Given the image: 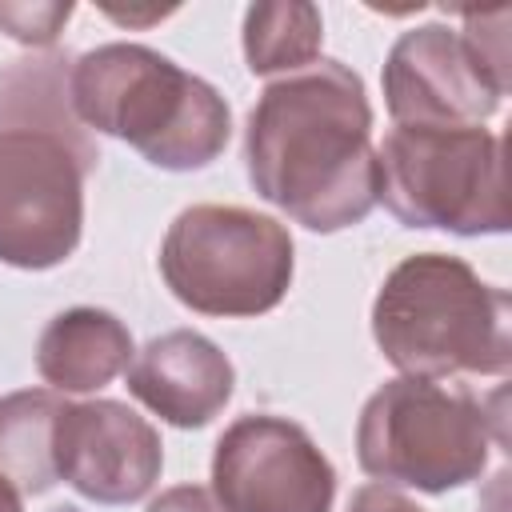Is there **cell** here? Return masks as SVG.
Returning a JSON list of instances; mask_svg holds the SVG:
<instances>
[{"label": "cell", "instance_id": "1", "mask_svg": "<svg viewBox=\"0 0 512 512\" xmlns=\"http://www.w3.org/2000/svg\"><path fill=\"white\" fill-rule=\"evenodd\" d=\"M244 168L260 200L308 232H344L376 208L372 104L340 60L272 80L244 124Z\"/></svg>", "mask_w": 512, "mask_h": 512}, {"label": "cell", "instance_id": "2", "mask_svg": "<svg viewBox=\"0 0 512 512\" xmlns=\"http://www.w3.org/2000/svg\"><path fill=\"white\" fill-rule=\"evenodd\" d=\"M68 104L84 132L124 140L164 172L208 168L232 136V108L208 80L132 40L76 56Z\"/></svg>", "mask_w": 512, "mask_h": 512}, {"label": "cell", "instance_id": "3", "mask_svg": "<svg viewBox=\"0 0 512 512\" xmlns=\"http://www.w3.org/2000/svg\"><path fill=\"white\" fill-rule=\"evenodd\" d=\"M372 340L400 376L504 380L512 368V300L460 256L412 252L372 300Z\"/></svg>", "mask_w": 512, "mask_h": 512}, {"label": "cell", "instance_id": "4", "mask_svg": "<svg viewBox=\"0 0 512 512\" xmlns=\"http://www.w3.org/2000/svg\"><path fill=\"white\" fill-rule=\"evenodd\" d=\"M504 392L480 400L460 384L396 376L380 384L356 420V464L388 488L444 496L484 476L504 448Z\"/></svg>", "mask_w": 512, "mask_h": 512}, {"label": "cell", "instance_id": "5", "mask_svg": "<svg viewBox=\"0 0 512 512\" xmlns=\"http://www.w3.org/2000/svg\"><path fill=\"white\" fill-rule=\"evenodd\" d=\"M96 160L72 108L28 100L0 112V264L48 272L76 252Z\"/></svg>", "mask_w": 512, "mask_h": 512}, {"label": "cell", "instance_id": "6", "mask_svg": "<svg viewBox=\"0 0 512 512\" xmlns=\"http://www.w3.org/2000/svg\"><path fill=\"white\" fill-rule=\"evenodd\" d=\"M376 204H384L404 228L504 236L512 228L504 140L484 124H392L376 148Z\"/></svg>", "mask_w": 512, "mask_h": 512}, {"label": "cell", "instance_id": "7", "mask_svg": "<svg viewBox=\"0 0 512 512\" xmlns=\"http://www.w3.org/2000/svg\"><path fill=\"white\" fill-rule=\"evenodd\" d=\"M160 276L168 292L200 312L248 320L272 312L296 276L292 232L244 204H192L160 240Z\"/></svg>", "mask_w": 512, "mask_h": 512}, {"label": "cell", "instance_id": "8", "mask_svg": "<svg viewBox=\"0 0 512 512\" xmlns=\"http://www.w3.org/2000/svg\"><path fill=\"white\" fill-rule=\"evenodd\" d=\"M460 20L408 28L388 48L380 84L392 124L468 128L508 96V8H464Z\"/></svg>", "mask_w": 512, "mask_h": 512}, {"label": "cell", "instance_id": "9", "mask_svg": "<svg viewBox=\"0 0 512 512\" xmlns=\"http://www.w3.org/2000/svg\"><path fill=\"white\" fill-rule=\"evenodd\" d=\"M212 496L224 512H332L336 468L288 416H236L212 452Z\"/></svg>", "mask_w": 512, "mask_h": 512}, {"label": "cell", "instance_id": "10", "mask_svg": "<svg viewBox=\"0 0 512 512\" xmlns=\"http://www.w3.org/2000/svg\"><path fill=\"white\" fill-rule=\"evenodd\" d=\"M52 452L56 480L108 508L144 500L164 468L160 432L120 400L64 404Z\"/></svg>", "mask_w": 512, "mask_h": 512}, {"label": "cell", "instance_id": "11", "mask_svg": "<svg viewBox=\"0 0 512 512\" xmlns=\"http://www.w3.org/2000/svg\"><path fill=\"white\" fill-rule=\"evenodd\" d=\"M128 392L172 428L212 424L236 388V368L216 340L192 328L152 336L128 364Z\"/></svg>", "mask_w": 512, "mask_h": 512}, {"label": "cell", "instance_id": "12", "mask_svg": "<svg viewBox=\"0 0 512 512\" xmlns=\"http://www.w3.org/2000/svg\"><path fill=\"white\" fill-rule=\"evenodd\" d=\"M136 356L128 324L108 308H64L56 312L36 340V372L60 396H84L108 388L128 372Z\"/></svg>", "mask_w": 512, "mask_h": 512}, {"label": "cell", "instance_id": "13", "mask_svg": "<svg viewBox=\"0 0 512 512\" xmlns=\"http://www.w3.org/2000/svg\"><path fill=\"white\" fill-rule=\"evenodd\" d=\"M64 396L52 388H20L0 396V476L20 496H44L56 480V420Z\"/></svg>", "mask_w": 512, "mask_h": 512}, {"label": "cell", "instance_id": "14", "mask_svg": "<svg viewBox=\"0 0 512 512\" xmlns=\"http://www.w3.org/2000/svg\"><path fill=\"white\" fill-rule=\"evenodd\" d=\"M244 64L252 76L300 72L320 60L324 44V16L316 4L304 0H272L252 4L244 12Z\"/></svg>", "mask_w": 512, "mask_h": 512}, {"label": "cell", "instance_id": "15", "mask_svg": "<svg viewBox=\"0 0 512 512\" xmlns=\"http://www.w3.org/2000/svg\"><path fill=\"white\" fill-rule=\"evenodd\" d=\"M72 12H76L72 0H36V4L0 0V32L12 36L16 44L48 48L64 32V24L72 20Z\"/></svg>", "mask_w": 512, "mask_h": 512}, {"label": "cell", "instance_id": "16", "mask_svg": "<svg viewBox=\"0 0 512 512\" xmlns=\"http://www.w3.org/2000/svg\"><path fill=\"white\" fill-rule=\"evenodd\" d=\"M144 512H224V508L212 496V488H204V484H176V488H164Z\"/></svg>", "mask_w": 512, "mask_h": 512}, {"label": "cell", "instance_id": "17", "mask_svg": "<svg viewBox=\"0 0 512 512\" xmlns=\"http://www.w3.org/2000/svg\"><path fill=\"white\" fill-rule=\"evenodd\" d=\"M348 512H424L412 496H404L400 488H388V484H360L348 500Z\"/></svg>", "mask_w": 512, "mask_h": 512}, {"label": "cell", "instance_id": "18", "mask_svg": "<svg viewBox=\"0 0 512 512\" xmlns=\"http://www.w3.org/2000/svg\"><path fill=\"white\" fill-rule=\"evenodd\" d=\"M0 512H24V496L0 476Z\"/></svg>", "mask_w": 512, "mask_h": 512}]
</instances>
